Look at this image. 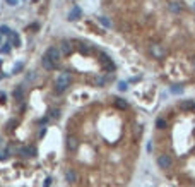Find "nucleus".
Wrapping results in <instances>:
<instances>
[{
    "instance_id": "nucleus-1",
    "label": "nucleus",
    "mask_w": 195,
    "mask_h": 187,
    "mask_svg": "<svg viewBox=\"0 0 195 187\" xmlns=\"http://www.w3.org/2000/svg\"><path fill=\"white\" fill-rule=\"evenodd\" d=\"M69 86H70V74L62 72V74L57 77V91H58V93H63Z\"/></svg>"
},
{
    "instance_id": "nucleus-2",
    "label": "nucleus",
    "mask_w": 195,
    "mask_h": 187,
    "mask_svg": "<svg viewBox=\"0 0 195 187\" xmlns=\"http://www.w3.org/2000/svg\"><path fill=\"white\" fill-rule=\"evenodd\" d=\"M149 52H151V55H152V58H163V57L166 55V48H164L163 45H158V43H154V45H151V48H149Z\"/></svg>"
},
{
    "instance_id": "nucleus-3",
    "label": "nucleus",
    "mask_w": 195,
    "mask_h": 187,
    "mask_svg": "<svg viewBox=\"0 0 195 187\" xmlns=\"http://www.w3.org/2000/svg\"><path fill=\"white\" fill-rule=\"evenodd\" d=\"M45 55H46L51 62H55V64H57V62L60 60V57H62V52H60V48H57V46H50V48L46 50V53H45Z\"/></svg>"
},
{
    "instance_id": "nucleus-4",
    "label": "nucleus",
    "mask_w": 195,
    "mask_h": 187,
    "mask_svg": "<svg viewBox=\"0 0 195 187\" xmlns=\"http://www.w3.org/2000/svg\"><path fill=\"white\" fill-rule=\"evenodd\" d=\"M158 165H159V168L168 170V168H171L173 160H171V156H170V155H161V156H158Z\"/></svg>"
},
{
    "instance_id": "nucleus-5",
    "label": "nucleus",
    "mask_w": 195,
    "mask_h": 187,
    "mask_svg": "<svg viewBox=\"0 0 195 187\" xmlns=\"http://www.w3.org/2000/svg\"><path fill=\"white\" fill-rule=\"evenodd\" d=\"M41 65H43V69H45V70H53V69L57 67V64H55V62H51L46 55H43V58H41Z\"/></svg>"
},
{
    "instance_id": "nucleus-6",
    "label": "nucleus",
    "mask_w": 195,
    "mask_h": 187,
    "mask_svg": "<svg viewBox=\"0 0 195 187\" xmlns=\"http://www.w3.org/2000/svg\"><path fill=\"white\" fill-rule=\"evenodd\" d=\"M77 179H79V175H77V172L74 168H67L65 170V180L67 182H77Z\"/></svg>"
},
{
    "instance_id": "nucleus-7",
    "label": "nucleus",
    "mask_w": 195,
    "mask_h": 187,
    "mask_svg": "<svg viewBox=\"0 0 195 187\" xmlns=\"http://www.w3.org/2000/svg\"><path fill=\"white\" fill-rule=\"evenodd\" d=\"M77 148H79V141H77L75 137H69V139H67V149H69L70 153H75Z\"/></svg>"
},
{
    "instance_id": "nucleus-8",
    "label": "nucleus",
    "mask_w": 195,
    "mask_h": 187,
    "mask_svg": "<svg viewBox=\"0 0 195 187\" xmlns=\"http://www.w3.org/2000/svg\"><path fill=\"white\" fill-rule=\"evenodd\" d=\"M168 9H170L173 14H180V10H182V3H180L178 0H170Z\"/></svg>"
},
{
    "instance_id": "nucleus-9",
    "label": "nucleus",
    "mask_w": 195,
    "mask_h": 187,
    "mask_svg": "<svg viewBox=\"0 0 195 187\" xmlns=\"http://www.w3.org/2000/svg\"><path fill=\"white\" fill-rule=\"evenodd\" d=\"M21 43H22L21 36H19L15 31H12V33H10V45H12V46H21Z\"/></svg>"
},
{
    "instance_id": "nucleus-10",
    "label": "nucleus",
    "mask_w": 195,
    "mask_h": 187,
    "mask_svg": "<svg viewBox=\"0 0 195 187\" xmlns=\"http://www.w3.org/2000/svg\"><path fill=\"white\" fill-rule=\"evenodd\" d=\"M69 17H70L72 21L79 19V17H81V9H79L77 5H74V7H72V10H70V14H69Z\"/></svg>"
},
{
    "instance_id": "nucleus-11",
    "label": "nucleus",
    "mask_w": 195,
    "mask_h": 187,
    "mask_svg": "<svg viewBox=\"0 0 195 187\" xmlns=\"http://www.w3.org/2000/svg\"><path fill=\"white\" fill-rule=\"evenodd\" d=\"M12 95H14V100H17V101H22V98H24V91H22L21 86H17Z\"/></svg>"
},
{
    "instance_id": "nucleus-12",
    "label": "nucleus",
    "mask_w": 195,
    "mask_h": 187,
    "mask_svg": "<svg viewBox=\"0 0 195 187\" xmlns=\"http://www.w3.org/2000/svg\"><path fill=\"white\" fill-rule=\"evenodd\" d=\"M10 50H12V45L10 43H2V46H0V53L2 55H9Z\"/></svg>"
},
{
    "instance_id": "nucleus-13",
    "label": "nucleus",
    "mask_w": 195,
    "mask_h": 187,
    "mask_svg": "<svg viewBox=\"0 0 195 187\" xmlns=\"http://www.w3.org/2000/svg\"><path fill=\"white\" fill-rule=\"evenodd\" d=\"M10 33H12L10 26H7V24H2V26H0V34L5 36V34H10Z\"/></svg>"
},
{
    "instance_id": "nucleus-14",
    "label": "nucleus",
    "mask_w": 195,
    "mask_h": 187,
    "mask_svg": "<svg viewBox=\"0 0 195 187\" xmlns=\"http://www.w3.org/2000/svg\"><path fill=\"white\" fill-rule=\"evenodd\" d=\"M156 127H158V129H164V127H166V120H164V119H158V120H156Z\"/></svg>"
},
{
    "instance_id": "nucleus-15",
    "label": "nucleus",
    "mask_w": 195,
    "mask_h": 187,
    "mask_svg": "<svg viewBox=\"0 0 195 187\" xmlns=\"http://www.w3.org/2000/svg\"><path fill=\"white\" fill-rule=\"evenodd\" d=\"M22 69H24V64H22V62H17V64L14 65V72H21Z\"/></svg>"
},
{
    "instance_id": "nucleus-16",
    "label": "nucleus",
    "mask_w": 195,
    "mask_h": 187,
    "mask_svg": "<svg viewBox=\"0 0 195 187\" xmlns=\"http://www.w3.org/2000/svg\"><path fill=\"white\" fill-rule=\"evenodd\" d=\"M60 52H63V53H69V52H70L69 45H67V43H62V45H60Z\"/></svg>"
},
{
    "instance_id": "nucleus-17",
    "label": "nucleus",
    "mask_w": 195,
    "mask_h": 187,
    "mask_svg": "<svg viewBox=\"0 0 195 187\" xmlns=\"http://www.w3.org/2000/svg\"><path fill=\"white\" fill-rule=\"evenodd\" d=\"M118 89H120V91H125V89H127V82H120V84H118Z\"/></svg>"
},
{
    "instance_id": "nucleus-18",
    "label": "nucleus",
    "mask_w": 195,
    "mask_h": 187,
    "mask_svg": "<svg viewBox=\"0 0 195 187\" xmlns=\"http://www.w3.org/2000/svg\"><path fill=\"white\" fill-rule=\"evenodd\" d=\"M116 105H118L120 108H125V107H127V103H125V101H122V100H116Z\"/></svg>"
},
{
    "instance_id": "nucleus-19",
    "label": "nucleus",
    "mask_w": 195,
    "mask_h": 187,
    "mask_svg": "<svg viewBox=\"0 0 195 187\" xmlns=\"http://www.w3.org/2000/svg\"><path fill=\"white\" fill-rule=\"evenodd\" d=\"M5 3H9V5H17L19 0H5Z\"/></svg>"
},
{
    "instance_id": "nucleus-20",
    "label": "nucleus",
    "mask_w": 195,
    "mask_h": 187,
    "mask_svg": "<svg viewBox=\"0 0 195 187\" xmlns=\"http://www.w3.org/2000/svg\"><path fill=\"white\" fill-rule=\"evenodd\" d=\"M104 81H106V79H104V77H99V79H98V81H96V82H98V84H99V86H103V84H104Z\"/></svg>"
},
{
    "instance_id": "nucleus-21",
    "label": "nucleus",
    "mask_w": 195,
    "mask_h": 187,
    "mask_svg": "<svg viewBox=\"0 0 195 187\" xmlns=\"http://www.w3.org/2000/svg\"><path fill=\"white\" fill-rule=\"evenodd\" d=\"M0 160H7V151H2L0 153Z\"/></svg>"
},
{
    "instance_id": "nucleus-22",
    "label": "nucleus",
    "mask_w": 195,
    "mask_h": 187,
    "mask_svg": "<svg viewBox=\"0 0 195 187\" xmlns=\"http://www.w3.org/2000/svg\"><path fill=\"white\" fill-rule=\"evenodd\" d=\"M50 184H51V179H46L45 184H43V187H50Z\"/></svg>"
},
{
    "instance_id": "nucleus-23",
    "label": "nucleus",
    "mask_w": 195,
    "mask_h": 187,
    "mask_svg": "<svg viewBox=\"0 0 195 187\" xmlns=\"http://www.w3.org/2000/svg\"><path fill=\"white\" fill-rule=\"evenodd\" d=\"M99 21H101V22H103V24H104V26H110V22H108V21H106V19H104V17H101V19H99Z\"/></svg>"
},
{
    "instance_id": "nucleus-24",
    "label": "nucleus",
    "mask_w": 195,
    "mask_h": 187,
    "mask_svg": "<svg viewBox=\"0 0 195 187\" xmlns=\"http://www.w3.org/2000/svg\"><path fill=\"white\" fill-rule=\"evenodd\" d=\"M190 110H192V112H195V103H194V101H192V108H190Z\"/></svg>"
},
{
    "instance_id": "nucleus-25",
    "label": "nucleus",
    "mask_w": 195,
    "mask_h": 187,
    "mask_svg": "<svg viewBox=\"0 0 195 187\" xmlns=\"http://www.w3.org/2000/svg\"><path fill=\"white\" fill-rule=\"evenodd\" d=\"M192 67H194V70H195V57H194V60H192Z\"/></svg>"
},
{
    "instance_id": "nucleus-26",
    "label": "nucleus",
    "mask_w": 195,
    "mask_h": 187,
    "mask_svg": "<svg viewBox=\"0 0 195 187\" xmlns=\"http://www.w3.org/2000/svg\"><path fill=\"white\" fill-rule=\"evenodd\" d=\"M0 41H2V34H0Z\"/></svg>"
},
{
    "instance_id": "nucleus-27",
    "label": "nucleus",
    "mask_w": 195,
    "mask_h": 187,
    "mask_svg": "<svg viewBox=\"0 0 195 187\" xmlns=\"http://www.w3.org/2000/svg\"><path fill=\"white\" fill-rule=\"evenodd\" d=\"M0 64H2V60H0Z\"/></svg>"
},
{
    "instance_id": "nucleus-28",
    "label": "nucleus",
    "mask_w": 195,
    "mask_h": 187,
    "mask_svg": "<svg viewBox=\"0 0 195 187\" xmlns=\"http://www.w3.org/2000/svg\"><path fill=\"white\" fill-rule=\"evenodd\" d=\"M22 2H26V0H22Z\"/></svg>"
},
{
    "instance_id": "nucleus-29",
    "label": "nucleus",
    "mask_w": 195,
    "mask_h": 187,
    "mask_svg": "<svg viewBox=\"0 0 195 187\" xmlns=\"http://www.w3.org/2000/svg\"><path fill=\"white\" fill-rule=\"evenodd\" d=\"M194 7H195V5H194Z\"/></svg>"
}]
</instances>
